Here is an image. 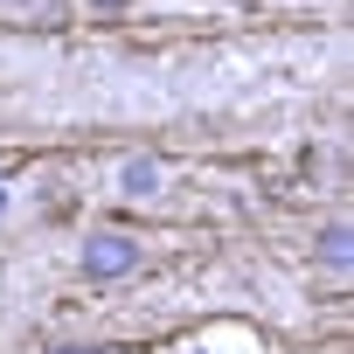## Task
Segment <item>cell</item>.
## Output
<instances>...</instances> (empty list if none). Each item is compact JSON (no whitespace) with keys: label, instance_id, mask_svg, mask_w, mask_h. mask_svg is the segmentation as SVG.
<instances>
[{"label":"cell","instance_id":"obj_6","mask_svg":"<svg viewBox=\"0 0 354 354\" xmlns=\"http://www.w3.org/2000/svg\"><path fill=\"white\" fill-rule=\"evenodd\" d=\"M0 209H8V188H0Z\"/></svg>","mask_w":354,"mask_h":354},{"label":"cell","instance_id":"obj_2","mask_svg":"<svg viewBox=\"0 0 354 354\" xmlns=\"http://www.w3.org/2000/svg\"><path fill=\"white\" fill-rule=\"evenodd\" d=\"M118 188H125L132 202H146V195L160 188V160H146V153H139V160H125V167H118Z\"/></svg>","mask_w":354,"mask_h":354},{"label":"cell","instance_id":"obj_1","mask_svg":"<svg viewBox=\"0 0 354 354\" xmlns=\"http://www.w3.org/2000/svg\"><path fill=\"white\" fill-rule=\"evenodd\" d=\"M132 264H139V243L118 236V230H104V236L84 243V278H125Z\"/></svg>","mask_w":354,"mask_h":354},{"label":"cell","instance_id":"obj_5","mask_svg":"<svg viewBox=\"0 0 354 354\" xmlns=\"http://www.w3.org/2000/svg\"><path fill=\"white\" fill-rule=\"evenodd\" d=\"M56 354H84V347H56Z\"/></svg>","mask_w":354,"mask_h":354},{"label":"cell","instance_id":"obj_3","mask_svg":"<svg viewBox=\"0 0 354 354\" xmlns=\"http://www.w3.org/2000/svg\"><path fill=\"white\" fill-rule=\"evenodd\" d=\"M319 257H326L333 271H347V257H354V236H347V223H326V230H319Z\"/></svg>","mask_w":354,"mask_h":354},{"label":"cell","instance_id":"obj_4","mask_svg":"<svg viewBox=\"0 0 354 354\" xmlns=\"http://www.w3.org/2000/svg\"><path fill=\"white\" fill-rule=\"evenodd\" d=\"M91 8H104V15H111V8H125V0H91Z\"/></svg>","mask_w":354,"mask_h":354}]
</instances>
